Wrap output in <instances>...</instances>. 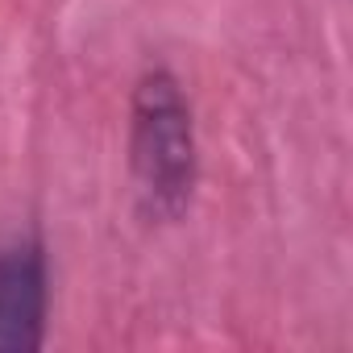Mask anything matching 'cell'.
<instances>
[{
    "mask_svg": "<svg viewBox=\"0 0 353 353\" xmlns=\"http://www.w3.org/2000/svg\"><path fill=\"white\" fill-rule=\"evenodd\" d=\"M50 274L38 237L0 245V353H34L46 341Z\"/></svg>",
    "mask_w": 353,
    "mask_h": 353,
    "instance_id": "7a4b0ae2",
    "label": "cell"
},
{
    "mask_svg": "<svg viewBox=\"0 0 353 353\" xmlns=\"http://www.w3.org/2000/svg\"><path fill=\"white\" fill-rule=\"evenodd\" d=\"M129 170L150 221H179L200 179V145L192 104L170 71L154 67L137 79L129 104Z\"/></svg>",
    "mask_w": 353,
    "mask_h": 353,
    "instance_id": "6da1fadb",
    "label": "cell"
}]
</instances>
